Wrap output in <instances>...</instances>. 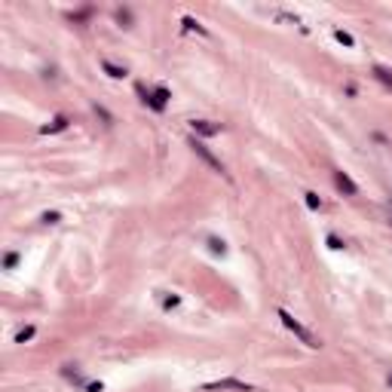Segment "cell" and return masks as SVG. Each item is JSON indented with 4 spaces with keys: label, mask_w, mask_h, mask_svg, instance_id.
Returning <instances> with one entry per match:
<instances>
[{
    "label": "cell",
    "mask_w": 392,
    "mask_h": 392,
    "mask_svg": "<svg viewBox=\"0 0 392 392\" xmlns=\"http://www.w3.org/2000/svg\"><path fill=\"white\" fill-rule=\"evenodd\" d=\"M279 319L285 322V328H288V331H294V334L300 337V343H306V346H312V349H319V346H322V343H319V337H312V334H309V331H306V328H303V325L291 316L288 309H279Z\"/></svg>",
    "instance_id": "1"
},
{
    "label": "cell",
    "mask_w": 392,
    "mask_h": 392,
    "mask_svg": "<svg viewBox=\"0 0 392 392\" xmlns=\"http://www.w3.org/2000/svg\"><path fill=\"white\" fill-rule=\"evenodd\" d=\"M135 89H138V95H141V101H144V104H150L153 110H166V104H169V98H172L166 86H156V89H150V92H147V89H144V86L138 83Z\"/></svg>",
    "instance_id": "2"
},
{
    "label": "cell",
    "mask_w": 392,
    "mask_h": 392,
    "mask_svg": "<svg viewBox=\"0 0 392 392\" xmlns=\"http://www.w3.org/2000/svg\"><path fill=\"white\" fill-rule=\"evenodd\" d=\"M190 147H193L196 153H200V156H203V160H206V163H209V166H212L215 172H221V175H227V172H224V166H221V160H215V153H212V150H209V147H206L203 141H196V138H190Z\"/></svg>",
    "instance_id": "3"
},
{
    "label": "cell",
    "mask_w": 392,
    "mask_h": 392,
    "mask_svg": "<svg viewBox=\"0 0 392 392\" xmlns=\"http://www.w3.org/2000/svg\"><path fill=\"white\" fill-rule=\"evenodd\" d=\"M206 389H209V392H215V389H236V392H251V386H248V383H242V380H233V377H227V380H215V383H206Z\"/></svg>",
    "instance_id": "4"
},
{
    "label": "cell",
    "mask_w": 392,
    "mask_h": 392,
    "mask_svg": "<svg viewBox=\"0 0 392 392\" xmlns=\"http://www.w3.org/2000/svg\"><path fill=\"white\" fill-rule=\"evenodd\" d=\"M190 129H193L196 135H203V138L221 135V126H218V123H209V120H193V123H190Z\"/></svg>",
    "instance_id": "5"
},
{
    "label": "cell",
    "mask_w": 392,
    "mask_h": 392,
    "mask_svg": "<svg viewBox=\"0 0 392 392\" xmlns=\"http://www.w3.org/2000/svg\"><path fill=\"white\" fill-rule=\"evenodd\" d=\"M334 184H337V187H340V190H343L346 196H356V193H359V184L352 181V178H349L346 172H334Z\"/></svg>",
    "instance_id": "6"
},
{
    "label": "cell",
    "mask_w": 392,
    "mask_h": 392,
    "mask_svg": "<svg viewBox=\"0 0 392 392\" xmlns=\"http://www.w3.org/2000/svg\"><path fill=\"white\" fill-rule=\"evenodd\" d=\"M68 129V116H52V123H46V126H40V135H52V132H64Z\"/></svg>",
    "instance_id": "7"
},
{
    "label": "cell",
    "mask_w": 392,
    "mask_h": 392,
    "mask_svg": "<svg viewBox=\"0 0 392 392\" xmlns=\"http://www.w3.org/2000/svg\"><path fill=\"white\" fill-rule=\"evenodd\" d=\"M374 77H377V80H380V83H383L386 89H392V71H389V68L377 64V68H374Z\"/></svg>",
    "instance_id": "8"
},
{
    "label": "cell",
    "mask_w": 392,
    "mask_h": 392,
    "mask_svg": "<svg viewBox=\"0 0 392 392\" xmlns=\"http://www.w3.org/2000/svg\"><path fill=\"white\" fill-rule=\"evenodd\" d=\"M101 68H104L107 77H113V80H123V77H126V68H116V64H110V61H101Z\"/></svg>",
    "instance_id": "9"
},
{
    "label": "cell",
    "mask_w": 392,
    "mask_h": 392,
    "mask_svg": "<svg viewBox=\"0 0 392 392\" xmlns=\"http://www.w3.org/2000/svg\"><path fill=\"white\" fill-rule=\"evenodd\" d=\"M181 22H184V31H196V34H209V31H206V28H203L200 22H196L193 16H184Z\"/></svg>",
    "instance_id": "10"
},
{
    "label": "cell",
    "mask_w": 392,
    "mask_h": 392,
    "mask_svg": "<svg viewBox=\"0 0 392 392\" xmlns=\"http://www.w3.org/2000/svg\"><path fill=\"white\" fill-rule=\"evenodd\" d=\"M334 40H337V43H343V46H356V40H352V34H346V31H340V28L334 31Z\"/></svg>",
    "instance_id": "11"
},
{
    "label": "cell",
    "mask_w": 392,
    "mask_h": 392,
    "mask_svg": "<svg viewBox=\"0 0 392 392\" xmlns=\"http://www.w3.org/2000/svg\"><path fill=\"white\" fill-rule=\"evenodd\" d=\"M303 196H306V206H309L312 212H319V209H322V200H319V196L312 193V190H309V193H303Z\"/></svg>",
    "instance_id": "12"
},
{
    "label": "cell",
    "mask_w": 392,
    "mask_h": 392,
    "mask_svg": "<svg viewBox=\"0 0 392 392\" xmlns=\"http://www.w3.org/2000/svg\"><path fill=\"white\" fill-rule=\"evenodd\" d=\"M34 337V325H28V328H22L19 334H16V343H25V340H31Z\"/></svg>",
    "instance_id": "13"
},
{
    "label": "cell",
    "mask_w": 392,
    "mask_h": 392,
    "mask_svg": "<svg viewBox=\"0 0 392 392\" xmlns=\"http://www.w3.org/2000/svg\"><path fill=\"white\" fill-rule=\"evenodd\" d=\"M209 245H212V251H215V254H227V245H224L221 239H215V236H212V239H209Z\"/></svg>",
    "instance_id": "14"
},
{
    "label": "cell",
    "mask_w": 392,
    "mask_h": 392,
    "mask_svg": "<svg viewBox=\"0 0 392 392\" xmlns=\"http://www.w3.org/2000/svg\"><path fill=\"white\" fill-rule=\"evenodd\" d=\"M178 303H181L178 294H166V297H163V306H166V309H172V306H178Z\"/></svg>",
    "instance_id": "15"
},
{
    "label": "cell",
    "mask_w": 392,
    "mask_h": 392,
    "mask_svg": "<svg viewBox=\"0 0 392 392\" xmlns=\"http://www.w3.org/2000/svg\"><path fill=\"white\" fill-rule=\"evenodd\" d=\"M16 264H19V254H16V251H10V254L4 257V267H7V270H13Z\"/></svg>",
    "instance_id": "16"
},
{
    "label": "cell",
    "mask_w": 392,
    "mask_h": 392,
    "mask_svg": "<svg viewBox=\"0 0 392 392\" xmlns=\"http://www.w3.org/2000/svg\"><path fill=\"white\" fill-rule=\"evenodd\" d=\"M43 221H46V224H58V221H61V215H58V212H46V215H43Z\"/></svg>",
    "instance_id": "17"
},
{
    "label": "cell",
    "mask_w": 392,
    "mask_h": 392,
    "mask_svg": "<svg viewBox=\"0 0 392 392\" xmlns=\"http://www.w3.org/2000/svg\"><path fill=\"white\" fill-rule=\"evenodd\" d=\"M328 245H331V248H334V251H337V248H343V242H340V239H337V236H334V233H328Z\"/></svg>",
    "instance_id": "18"
},
{
    "label": "cell",
    "mask_w": 392,
    "mask_h": 392,
    "mask_svg": "<svg viewBox=\"0 0 392 392\" xmlns=\"http://www.w3.org/2000/svg\"><path fill=\"white\" fill-rule=\"evenodd\" d=\"M116 19H120V22H123V25H129V22H132V16H129V13H126V10H120V13H116Z\"/></svg>",
    "instance_id": "19"
},
{
    "label": "cell",
    "mask_w": 392,
    "mask_h": 392,
    "mask_svg": "<svg viewBox=\"0 0 392 392\" xmlns=\"http://www.w3.org/2000/svg\"><path fill=\"white\" fill-rule=\"evenodd\" d=\"M86 392H101V383H86Z\"/></svg>",
    "instance_id": "20"
},
{
    "label": "cell",
    "mask_w": 392,
    "mask_h": 392,
    "mask_svg": "<svg viewBox=\"0 0 392 392\" xmlns=\"http://www.w3.org/2000/svg\"><path fill=\"white\" fill-rule=\"evenodd\" d=\"M389 386H392V374H389Z\"/></svg>",
    "instance_id": "21"
},
{
    "label": "cell",
    "mask_w": 392,
    "mask_h": 392,
    "mask_svg": "<svg viewBox=\"0 0 392 392\" xmlns=\"http://www.w3.org/2000/svg\"><path fill=\"white\" fill-rule=\"evenodd\" d=\"M389 206H392V200H389Z\"/></svg>",
    "instance_id": "22"
}]
</instances>
